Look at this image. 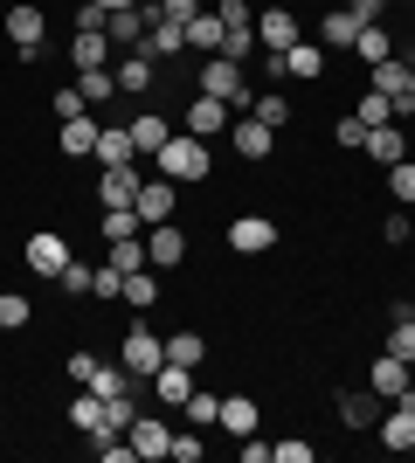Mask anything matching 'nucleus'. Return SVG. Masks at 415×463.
I'll return each mask as SVG.
<instances>
[{
    "label": "nucleus",
    "mask_w": 415,
    "mask_h": 463,
    "mask_svg": "<svg viewBox=\"0 0 415 463\" xmlns=\"http://www.w3.org/2000/svg\"><path fill=\"white\" fill-rule=\"evenodd\" d=\"M346 56H360L367 70H374L381 56H395V35H388V28L374 21V28H360V35H354V49H346Z\"/></svg>",
    "instance_id": "nucleus-30"
},
{
    "label": "nucleus",
    "mask_w": 415,
    "mask_h": 463,
    "mask_svg": "<svg viewBox=\"0 0 415 463\" xmlns=\"http://www.w3.org/2000/svg\"><path fill=\"white\" fill-rule=\"evenodd\" d=\"M21 256H28V270H35V277H62V263H70V242H62L56 229H35Z\"/></svg>",
    "instance_id": "nucleus-11"
},
{
    "label": "nucleus",
    "mask_w": 415,
    "mask_h": 463,
    "mask_svg": "<svg viewBox=\"0 0 415 463\" xmlns=\"http://www.w3.org/2000/svg\"><path fill=\"white\" fill-rule=\"evenodd\" d=\"M98 7H104V14H118V7H138V0H98Z\"/></svg>",
    "instance_id": "nucleus-55"
},
{
    "label": "nucleus",
    "mask_w": 415,
    "mask_h": 463,
    "mask_svg": "<svg viewBox=\"0 0 415 463\" xmlns=\"http://www.w3.org/2000/svg\"><path fill=\"white\" fill-rule=\"evenodd\" d=\"M146 14H153V21H180V28H187L194 14H208V0H153Z\"/></svg>",
    "instance_id": "nucleus-46"
},
{
    "label": "nucleus",
    "mask_w": 415,
    "mask_h": 463,
    "mask_svg": "<svg viewBox=\"0 0 415 463\" xmlns=\"http://www.w3.org/2000/svg\"><path fill=\"white\" fill-rule=\"evenodd\" d=\"M374 443L395 449V457H409V449H415V408H409V402H388V415H381V429H374Z\"/></svg>",
    "instance_id": "nucleus-12"
},
{
    "label": "nucleus",
    "mask_w": 415,
    "mask_h": 463,
    "mask_svg": "<svg viewBox=\"0 0 415 463\" xmlns=\"http://www.w3.org/2000/svg\"><path fill=\"white\" fill-rule=\"evenodd\" d=\"M346 7H354V14H360V28H374V21L388 14V0H346Z\"/></svg>",
    "instance_id": "nucleus-54"
},
{
    "label": "nucleus",
    "mask_w": 415,
    "mask_h": 463,
    "mask_svg": "<svg viewBox=\"0 0 415 463\" xmlns=\"http://www.w3.org/2000/svg\"><path fill=\"white\" fill-rule=\"evenodd\" d=\"M28 318H35V305H28L21 290H0V332H21Z\"/></svg>",
    "instance_id": "nucleus-45"
},
{
    "label": "nucleus",
    "mask_w": 415,
    "mask_h": 463,
    "mask_svg": "<svg viewBox=\"0 0 415 463\" xmlns=\"http://www.w3.org/2000/svg\"><path fill=\"white\" fill-rule=\"evenodd\" d=\"M125 443L138 449V463H166V449H174V429L159 422V415H138V422L125 429Z\"/></svg>",
    "instance_id": "nucleus-9"
},
{
    "label": "nucleus",
    "mask_w": 415,
    "mask_h": 463,
    "mask_svg": "<svg viewBox=\"0 0 415 463\" xmlns=\"http://www.w3.org/2000/svg\"><path fill=\"white\" fill-rule=\"evenodd\" d=\"M132 422H138V402H132V387H125V394H104V436H125Z\"/></svg>",
    "instance_id": "nucleus-36"
},
{
    "label": "nucleus",
    "mask_w": 415,
    "mask_h": 463,
    "mask_svg": "<svg viewBox=\"0 0 415 463\" xmlns=\"http://www.w3.org/2000/svg\"><path fill=\"white\" fill-rule=\"evenodd\" d=\"M146 222H138V208H98V235L104 242H125V235H138Z\"/></svg>",
    "instance_id": "nucleus-33"
},
{
    "label": "nucleus",
    "mask_w": 415,
    "mask_h": 463,
    "mask_svg": "<svg viewBox=\"0 0 415 463\" xmlns=\"http://www.w3.org/2000/svg\"><path fill=\"white\" fill-rule=\"evenodd\" d=\"M277 7H297V0H277Z\"/></svg>",
    "instance_id": "nucleus-57"
},
{
    "label": "nucleus",
    "mask_w": 415,
    "mask_h": 463,
    "mask_svg": "<svg viewBox=\"0 0 415 463\" xmlns=\"http://www.w3.org/2000/svg\"><path fill=\"white\" fill-rule=\"evenodd\" d=\"M312 457H318V449L297 443V436H291V443H270V463H312Z\"/></svg>",
    "instance_id": "nucleus-52"
},
{
    "label": "nucleus",
    "mask_w": 415,
    "mask_h": 463,
    "mask_svg": "<svg viewBox=\"0 0 415 463\" xmlns=\"http://www.w3.org/2000/svg\"><path fill=\"white\" fill-rule=\"evenodd\" d=\"M70 381H77V387L98 381V353H70Z\"/></svg>",
    "instance_id": "nucleus-53"
},
{
    "label": "nucleus",
    "mask_w": 415,
    "mask_h": 463,
    "mask_svg": "<svg viewBox=\"0 0 415 463\" xmlns=\"http://www.w3.org/2000/svg\"><path fill=\"white\" fill-rule=\"evenodd\" d=\"M388 194H395V208H415V159H395V166H388Z\"/></svg>",
    "instance_id": "nucleus-44"
},
{
    "label": "nucleus",
    "mask_w": 415,
    "mask_h": 463,
    "mask_svg": "<svg viewBox=\"0 0 415 463\" xmlns=\"http://www.w3.org/2000/svg\"><path fill=\"white\" fill-rule=\"evenodd\" d=\"M354 118L367 125V132H374V125H401V118H395V97H388V90H367V97L354 104Z\"/></svg>",
    "instance_id": "nucleus-34"
},
{
    "label": "nucleus",
    "mask_w": 415,
    "mask_h": 463,
    "mask_svg": "<svg viewBox=\"0 0 415 463\" xmlns=\"http://www.w3.org/2000/svg\"><path fill=\"white\" fill-rule=\"evenodd\" d=\"M62 290H70V298H90V290H98V263H77V256H70V263H62V277H56Z\"/></svg>",
    "instance_id": "nucleus-42"
},
{
    "label": "nucleus",
    "mask_w": 415,
    "mask_h": 463,
    "mask_svg": "<svg viewBox=\"0 0 415 463\" xmlns=\"http://www.w3.org/2000/svg\"><path fill=\"white\" fill-rule=\"evenodd\" d=\"M125 305H132V311H153L159 305V277L153 270H132V277H125Z\"/></svg>",
    "instance_id": "nucleus-40"
},
{
    "label": "nucleus",
    "mask_w": 415,
    "mask_h": 463,
    "mask_svg": "<svg viewBox=\"0 0 415 463\" xmlns=\"http://www.w3.org/2000/svg\"><path fill=\"white\" fill-rule=\"evenodd\" d=\"M166 457H174V463H201V457H208V443H201L194 429H174V449H166Z\"/></svg>",
    "instance_id": "nucleus-49"
},
{
    "label": "nucleus",
    "mask_w": 415,
    "mask_h": 463,
    "mask_svg": "<svg viewBox=\"0 0 415 463\" xmlns=\"http://www.w3.org/2000/svg\"><path fill=\"white\" fill-rule=\"evenodd\" d=\"M381 353H395V360H409V367H415V318H388V339H381Z\"/></svg>",
    "instance_id": "nucleus-41"
},
{
    "label": "nucleus",
    "mask_w": 415,
    "mask_h": 463,
    "mask_svg": "<svg viewBox=\"0 0 415 463\" xmlns=\"http://www.w3.org/2000/svg\"><path fill=\"white\" fill-rule=\"evenodd\" d=\"M229 125H236V111H229L222 97L194 90V104H187V132H194V138H215V132H229Z\"/></svg>",
    "instance_id": "nucleus-14"
},
{
    "label": "nucleus",
    "mask_w": 415,
    "mask_h": 463,
    "mask_svg": "<svg viewBox=\"0 0 415 463\" xmlns=\"http://www.w3.org/2000/svg\"><path fill=\"white\" fill-rule=\"evenodd\" d=\"M360 153H367V166H395V159H409V138H401V125H374Z\"/></svg>",
    "instance_id": "nucleus-21"
},
{
    "label": "nucleus",
    "mask_w": 415,
    "mask_h": 463,
    "mask_svg": "<svg viewBox=\"0 0 415 463\" xmlns=\"http://www.w3.org/2000/svg\"><path fill=\"white\" fill-rule=\"evenodd\" d=\"M374 90H388V97L409 90V56H381L374 62Z\"/></svg>",
    "instance_id": "nucleus-39"
},
{
    "label": "nucleus",
    "mask_w": 415,
    "mask_h": 463,
    "mask_svg": "<svg viewBox=\"0 0 415 463\" xmlns=\"http://www.w3.org/2000/svg\"><path fill=\"white\" fill-rule=\"evenodd\" d=\"M111 270H118V277L153 270V256H146V235H125V242H111Z\"/></svg>",
    "instance_id": "nucleus-35"
},
{
    "label": "nucleus",
    "mask_w": 415,
    "mask_h": 463,
    "mask_svg": "<svg viewBox=\"0 0 415 463\" xmlns=\"http://www.w3.org/2000/svg\"><path fill=\"white\" fill-rule=\"evenodd\" d=\"M146 256H153V270H180V263H187V235H180L174 222H153V229H146Z\"/></svg>",
    "instance_id": "nucleus-15"
},
{
    "label": "nucleus",
    "mask_w": 415,
    "mask_h": 463,
    "mask_svg": "<svg viewBox=\"0 0 415 463\" xmlns=\"http://www.w3.org/2000/svg\"><path fill=\"white\" fill-rule=\"evenodd\" d=\"M153 174H166V180H208V138H194V132H174L166 146L153 153Z\"/></svg>",
    "instance_id": "nucleus-2"
},
{
    "label": "nucleus",
    "mask_w": 415,
    "mask_h": 463,
    "mask_svg": "<svg viewBox=\"0 0 415 463\" xmlns=\"http://www.w3.org/2000/svg\"><path fill=\"white\" fill-rule=\"evenodd\" d=\"M146 28H153L146 0H138V7H118V14H104V35H111V49H146Z\"/></svg>",
    "instance_id": "nucleus-13"
},
{
    "label": "nucleus",
    "mask_w": 415,
    "mask_h": 463,
    "mask_svg": "<svg viewBox=\"0 0 415 463\" xmlns=\"http://www.w3.org/2000/svg\"><path fill=\"white\" fill-rule=\"evenodd\" d=\"M229 250H236V256L277 250V222H263V214H236V222H229Z\"/></svg>",
    "instance_id": "nucleus-10"
},
{
    "label": "nucleus",
    "mask_w": 415,
    "mask_h": 463,
    "mask_svg": "<svg viewBox=\"0 0 415 463\" xmlns=\"http://www.w3.org/2000/svg\"><path fill=\"white\" fill-rule=\"evenodd\" d=\"M70 62H77V70H111V35H104V28H77Z\"/></svg>",
    "instance_id": "nucleus-22"
},
{
    "label": "nucleus",
    "mask_w": 415,
    "mask_h": 463,
    "mask_svg": "<svg viewBox=\"0 0 415 463\" xmlns=\"http://www.w3.org/2000/svg\"><path fill=\"white\" fill-rule=\"evenodd\" d=\"M201 90H208V97H222L229 111H250L257 83H250V70H242L236 56H201Z\"/></svg>",
    "instance_id": "nucleus-1"
},
{
    "label": "nucleus",
    "mask_w": 415,
    "mask_h": 463,
    "mask_svg": "<svg viewBox=\"0 0 415 463\" xmlns=\"http://www.w3.org/2000/svg\"><path fill=\"white\" fill-rule=\"evenodd\" d=\"M401 402H409V408H415V387H409V394H401Z\"/></svg>",
    "instance_id": "nucleus-56"
},
{
    "label": "nucleus",
    "mask_w": 415,
    "mask_h": 463,
    "mask_svg": "<svg viewBox=\"0 0 415 463\" xmlns=\"http://www.w3.org/2000/svg\"><path fill=\"white\" fill-rule=\"evenodd\" d=\"M222 42H229L222 14H194L187 21V49H194V56H222Z\"/></svg>",
    "instance_id": "nucleus-27"
},
{
    "label": "nucleus",
    "mask_w": 415,
    "mask_h": 463,
    "mask_svg": "<svg viewBox=\"0 0 415 463\" xmlns=\"http://www.w3.org/2000/svg\"><path fill=\"white\" fill-rule=\"evenodd\" d=\"M257 394H222V415H215V429H229V436H257Z\"/></svg>",
    "instance_id": "nucleus-20"
},
{
    "label": "nucleus",
    "mask_w": 415,
    "mask_h": 463,
    "mask_svg": "<svg viewBox=\"0 0 415 463\" xmlns=\"http://www.w3.org/2000/svg\"><path fill=\"white\" fill-rule=\"evenodd\" d=\"M166 360H174V367H208V339H201V332H166Z\"/></svg>",
    "instance_id": "nucleus-28"
},
{
    "label": "nucleus",
    "mask_w": 415,
    "mask_h": 463,
    "mask_svg": "<svg viewBox=\"0 0 415 463\" xmlns=\"http://www.w3.org/2000/svg\"><path fill=\"white\" fill-rule=\"evenodd\" d=\"M215 415H222V394H215V387H194V394H187V422L215 429Z\"/></svg>",
    "instance_id": "nucleus-43"
},
{
    "label": "nucleus",
    "mask_w": 415,
    "mask_h": 463,
    "mask_svg": "<svg viewBox=\"0 0 415 463\" xmlns=\"http://www.w3.org/2000/svg\"><path fill=\"white\" fill-rule=\"evenodd\" d=\"M194 387H201V381H194V367H174V360L153 373V394H159L166 408H187V394H194Z\"/></svg>",
    "instance_id": "nucleus-25"
},
{
    "label": "nucleus",
    "mask_w": 415,
    "mask_h": 463,
    "mask_svg": "<svg viewBox=\"0 0 415 463\" xmlns=\"http://www.w3.org/2000/svg\"><path fill=\"white\" fill-rule=\"evenodd\" d=\"M409 235H415L409 208H395V214H381V242H395V250H401V242H409Z\"/></svg>",
    "instance_id": "nucleus-50"
},
{
    "label": "nucleus",
    "mask_w": 415,
    "mask_h": 463,
    "mask_svg": "<svg viewBox=\"0 0 415 463\" xmlns=\"http://www.w3.org/2000/svg\"><path fill=\"white\" fill-rule=\"evenodd\" d=\"M70 429H83V436H104V394H98V387L70 402Z\"/></svg>",
    "instance_id": "nucleus-31"
},
{
    "label": "nucleus",
    "mask_w": 415,
    "mask_h": 463,
    "mask_svg": "<svg viewBox=\"0 0 415 463\" xmlns=\"http://www.w3.org/2000/svg\"><path fill=\"white\" fill-rule=\"evenodd\" d=\"M409 62H415V49H409Z\"/></svg>",
    "instance_id": "nucleus-58"
},
{
    "label": "nucleus",
    "mask_w": 415,
    "mask_h": 463,
    "mask_svg": "<svg viewBox=\"0 0 415 463\" xmlns=\"http://www.w3.org/2000/svg\"><path fill=\"white\" fill-rule=\"evenodd\" d=\"M49 111H56V118H83L90 104H83V90L70 83V90H56V97H49Z\"/></svg>",
    "instance_id": "nucleus-51"
},
{
    "label": "nucleus",
    "mask_w": 415,
    "mask_h": 463,
    "mask_svg": "<svg viewBox=\"0 0 415 463\" xmlns=\"http://www.w3.org/2000/svg\"><path fill=\"white\" fill-rule=\"evenodd\" d=\"M180 49H187V28H180V21H153V28H146V56H180Z\"/></svg>",
    "instance_id": "nucleus-32"
},
{
    "label": "nucleus",
    "mask_w": 415,
    "mask_h": 463,
    "mask_svg": "<svg viewBox=\"0 0 415 463\" xmlns=\"http://www.w3.org/2000/svg\"><path fill=\"white\" fill-rule=\"evenodd\" d=\"M98 132H104V118H90V111L62 118V125H56V153L62 159H98Z\"/></svg>",
    "instance_id": "nucleus-8"
},
{
    "label": "nucleus",
    "mask_w": 415,
    "mask_h": 463,
    "mask_svg": "<svg viewBox=\"0 0 415 463\" xmlns=\"http://www.w3.org/2000/svg\"><path fill=\"white\" fill-rule=\"evenodd\" d=\"M98 166H138L132 125H104V132H98Z\"/></svg>",
    "instance_id": "nucleus-24"
},
{
    "label": "nucleus",
    "mask_w": 415,
    "mask_h": 463,
    "mask_svg": "<svg viewBox=\"0 0 415 463\" xmlns=\"http://www.w3.org/2000/svg\"><path fill=\"white\" fill-rule=\"evenodd\" d=\"M409 387H415V367H409V360H395V353H374V394H381V402H401Z\"/></svg>",
    "instance_id": "nucleus-17"
},
{
    "label": "nucleus",
    "mask_w": 415,
    "mask_h": 463,
    "mask_svg": "<svg viewBox=\"0 0 415 463\" xmlns=\"http://www.w3.org/2000/svg\"><path fill=\"white\" fill-rule=\"evenodd\" d=\"M229 146H236V159H242V166H257V159H270V153H277V132L263 125V118H250V111H242L236 125H229Z\"/></svg>",
    "instance_id": "nucleus-6"
},
{
    "label": "nucleus",
    "mask_w": 415,
    "mask_h": 463,
    "mask_svg": "<svg viewBox=\"0 0 415 463\" xmlns=\"http://www.w3.org/2000/svg\"><path fill=\"white\" fill-rule=\"evenodd\" d=\"M250 118H263L270 132H284V125H291V104H284L277 90H257V97H250Z\"/></svg>",
    "instance_id": "nucleus-38"
},
{
    "label": "nucleus",
    "mask_w": 415,
    "mask_h": 463,
    "mask_svg": "<svg viewBox=\"0 0 415 463\" xmlns=\"http://www.w3.org/2000/svg\"><path fill=\"white\" fill-rule=\"evenodd\" d=\"M174 138V125H166V111H132V146H138V159H153L159 146Z\"/></svg>",
    "instance_id": "nucleus-23"
},
{
    "label": "nucleus",
    "mask_w": 415,
    "mask_h": 463,
    "mask_svg": "<svg viewBox=\"0 0 415 463\" xmlns=\"http://www.w3.org/2000/svg\"><path fill=\"white\" fill-rule=\"evenodd\" d=\"M7 42H14L21 62L42 56V42H49V14H42L35 0H14V7H7Z\"/></svg>",
    "instance_id": "nucleus-4"
},
{
    "label": "nucleus",
    "mask_w": 415,
    "mask_h": 463,
    "mask_svg": "<svg viewBox=\"0 0 415 463\" xmlns=\"http://www.w3.org/2000/svg\"><path fill=\"white\" fill-rule=\"evenodd\" d=\"M354 35H360V14L346 7V0L318 14V42H325V49H354Z\"/></svg>",
    "instance_id": "nucleus-19"
},
{
    "label": "nucleus",
    "mask_w": 415,
    "mask_h": 463,
    "mask_svg": "<svg viewBox=\"0 0 415 463\" xmlns=\"http://www.w3.org/2000/svg\"><path fill=\"white\" fill-rule=\"evenodd\" d=\"M77 90H83V104L98 111V104H111V97H118V77H111V70H77Z\"/></svg>",
    "instance_id": "nucleus-37"
},
{
    "label": "nucleus",
    "mask_w": 415,
    "mask_h": 463,
    "mask_svg": "<svg viewBox=\"0 0 415 463\" xmlns=\"http://www.w3.org/2000/svg\"><path fill=\"white\" fill-rule=\"evenodd\" d=\"M325 42H291L284 49V77H305V83H318V70H325V56H318Z\"/></svg>",
    "instance_id": "nucleus-29"
},
{
    "label": "nucleus",
    "mask_w": 415,
    "mask_h": 463,
    "mask_svg": "<svg viewBox=\"0 0 415 463\" xmlns=\"http://www.w3.org/2000/svg\"><path fill=\"white\" fill-rule=\"evenodd\" d=\"M215 14H222L229 35H236V28H257V7H250V0H215Z\"/></svg>",
    "instance_id": "nucleus-47"
},
{
    "label": "nucleus",
    "mask_w": 415,
    "mask_h": 463,
    "mask_svg": "<svg viewBox=\"0 0 415 463\" xmlns=\"http://www.w3.org/2000/svg\"><path fill=\"white\" fill-rule=\"evenodd\" d=\"M132 208H138V222H146V229H153V222H174V208H180V180L146 174V180H138V194H132Z\"/></svg>",
    "instance_id": "nucleus-5"
},
{
    "label": "nucleus",
    "mask_w": 415,
    "mask_h": 463,
    "mask_svg": "<svg viewBox=\"0 0 415 463\" xmlns=\"http://www.w3.org/2000/svg\"><path fill=\"white\" fill-rule=\"evenodd\" d=\"M333 146H339V153H360V146H367V125H360V118L346 111V118L333 125Z\"/></svg>",
    "instance_id": "nucleus-48"
},
{
    "label": "nucleus",
    "mask_w": 415,
    "mask_h": 463,
    "mask_svg": "<svg viewBox=\"0 0 415 463\" xmlns=\"http://www.w3.org/2000/svg\"><path fill=\"white\" fill-rule=\"evenodd\" d=\"M118 360H125V373L153 381V373L166 367V339H159V332L138 318V326H125V332H118Z\"/></svg>",
    "instance_id": "nucleus-3"
},
{
    "label": "nucleus",
    "mask_w": 415,
    "mask_h": 463,
    "mask_svg": "<svg viewBox=\"0 0 415 463\" xmlns=\"http://www.w3.org/2000/svg\"><path fill=\"white\" fill-rule=\"evenodd\" d=\"M291 42H305V35H297V7H277V0H270V7H263V14H257V49H270V56H284Z\"/></svg>",
    "instance_id": "nucleus-7"
},
{
    "label": "nucleus",
    "mask_w": 415,
    "mask_h": 463,
    "mask_svg": "<svg viewBox=\"0 0 415 463\" xmlns=\"http://www.w3.org/2000/svg\"><path fill=\"white\" fill-rule=\"evenodd\" d=\"M111 77H118V97H146V90H153V56L132 49V56L111 62Z\"/></svg>",
    "instance_id": "nucleus-18"
},
{
    "label": "nucleus",
    "mask_w": 415,
    "mask_h": 463,
    "mask_svg": "<svg viewBox=\"0 0 415 463\" xmlns=\"http://www.w3.org/2000/svg\"><path fill=\"white\" fill-rule=\"evenodd\" d=\"M138 180H146V166H104L98 174V208H132Z\"/></svg>",
    "instance_id": "nucleus-16"
},
{
    "label": "nucleus",
    "mask_w": 415,
    "mask_h": 463,
    "mask_svg": "<svg viewBox=\"0 0 415 463\" xmlns=\"http://www.w3.org/2000/svg\"><path fill=\"white\" fill-rule=\"evenodd\" d=\"M374 415H381V394H367V387H346V394H339V422L346 429H374Z\"/></svg>",
    "instance_id": "nucleus-26"
}]
</instances>
